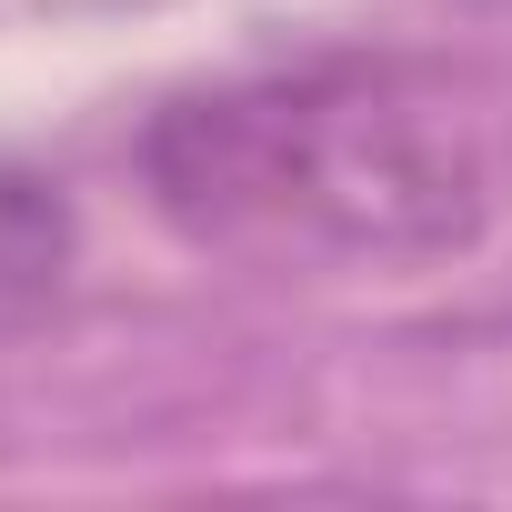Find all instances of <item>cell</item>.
<instances>
[{
    "label": "cell",
    "instance_id": "obj_1",
    "mask_svg": "<svg viewBox=\"0 0 512 512\" xmlns=\"http://www.w3.org/2000/svg\"><path fill=\"white\" fill-rule=\"evenodd\" d=\"M151 211L262 272H412L492 231L482 111L412 61H292L181 91L141 131Z\"/></svg>",
    "mask_w": 512,
    "mask_h": 512
},
{
    "label": "cell",
    "instance_id": "obj_2",
    "mask_svg": "<svg viewBox=\"0 0 512 512\" xmlns=\"http://www.w3.org/2000/svg\"><path fill=\"white\" fill-rule=\"evenodd\" d=\"M482 11H512V0H482Z\"/></svg>",
    "mask_w": 512,
    "mask_h": 512
}]
</instances>
